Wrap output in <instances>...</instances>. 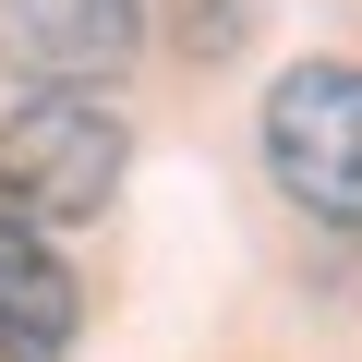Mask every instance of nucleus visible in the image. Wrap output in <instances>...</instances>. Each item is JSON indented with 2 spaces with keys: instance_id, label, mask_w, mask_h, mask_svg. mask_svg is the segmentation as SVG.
<instances>
[{
  "instance_id": "f257e3e1",
  "label": "nucleus",
  "mask_w": 362,
  "mask_h": 362,
  "mask_svg": "<svg viewBox=\"0 0 362 362\" xmlns=\"http://www.w3.org/2000/svg\"><path fill=\"white\" fill-rule=\"evenodd\" d=\"M121 169H133V133L121 109L97 97H25L13 121H0V218H97L121 194Z\"/></svg>"
},
{
  "instance_id": "f03ea898",
  "label": "nucleus",
  "mask_w": 362,
  "mask_h": 362,
  "mask_svg": "<svg viewBox=\"0 0 362 362\" xmlns=\"http://www.w3.org/2000/svg\"><path fill=\"white\" fill-rule=\"evenodd\" d=\"M266 169L326 230H362V61H302L266 97Z\"/></svg>"
},
{
  "instance_id": "7ed1b4c3",
  "label": "nucleus",
  "mask_w": 362,
  "mask_h": 362,
  "mask_svg": "<svg viewBox=\"0 0 362 362\" xmlns=\"http://www.w3.org/2000/svg\"><path fill=\"white\" fill-rule=\"evenodd\" d=\"M145 49V0H0V73L13 85H109Z\"/></svg>"
},
{
  "instance_id": "20e7f679",
  "label": "nucleus",
  "mask_w": 362,
  "mask_h": 362,
  "mask_svg": "<svg viewBox=\"0 0 362 362\" xmlns=\"http://www.w3.org/2000/svg\"><path fill=\"white\" fill-rule=\"evenodd\" d=\"M85 326V290L37 218H0V362H61Z\"/></svg>"
},
{
  "instance_id": "39448f33",
  "label": "nucleus",
  "mask_w": 362,
  "mask_h": 362,
  "mask_svg": "<svg viewBox=\"0 0 362 362\" xmlns=\"http://www.w3.org/2000/svg\"><path fill=\"white\" fill-rule=\"evenodd\" d=\"M242 37H254V0H194V25H181V49H194V61L242 49Z\"/></svg>"
}]
</instances>
